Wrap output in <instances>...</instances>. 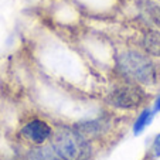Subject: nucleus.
<instances>
[{
  "mask_svg": "<svg viewBox=\"0 0 160 160\" xmlns=\"http://www.w3.org/2000/svg\"><path fill=\"white\" fill-rule=\"evenodd\" d=\"M52 146L62 160H89L91 146L87 138L74 128H60L51 133Z\"/></svg>",
  "mask_w": 160,
  "mask_h": 160,
  "instance_id": "nucleus-1",
  "label": "nucleus"
},
{
  "mask_svg": "<svg viewBox=\"0 0 160 160\" xmlns=\"http://www.w3.org/2000/svg\"><path fill=\"white\" fill-rule=\"evenodd\" d=\"M118 67L121 72L129 79L139 84L152 85L157 79V71L149 57L136 51H126L119 55Z\"/></svg>",
  "mask_w": 160,
  "mask_h": 160,
  "instance_id": "nucleus-2",
  "label": "nucleus"
},
{
  "mask_svg": "<svg viewBox=\"0 0 160 160\" xmlns=\"http://www.w3.org/2000/svg\"><path fill=\"white\" fill-rule=\"evenodd\" d=\"M145 92L135 84H123L116 87L108 95V102L115 108L133 109L142 105Z\"/></svg>",
  "mask_w": 160,
  "mask_h": 160,
  "instance_id": "nucleus-3",
  "label": "nucleus"
},
{
  "mask_svg": "<svg viewBox=\"0 0 160 160\" xmlns=\"http://www.w3.org/2000/svg\"><path fill=\"white\" fill-rule=\"evenodd\" d=\"M51 126L47 122L40 121V119H34V121L28 122L21 129V135L34 145H42L45 140L51 138Z\"/></svg>",
  "mask_w": 160,
  "mask_h": 160,
  "instance_id": "nucleus-4",
  "label": "nucleus"
},
{
  "mask_svg": "<svg viewBox=\"0 0 160 160\" xmlns=\"http://www.w3.org/2000/svg\"><path fill=\"white\" fill-rule=\"evenodd\" d=\"M74 129L81 133L84 138H87V136L95 138V136L102 135L105 132L106 125H105V122H101V121H89V122H82V123L75 125Z\"/></svg>",
  "mask_w": 160,
  "mask_h": 160,
  "instance_id": "nucleus-5",
  "label": "nucleus"
},
{
  "mask_svg": "<svg viewBox=\"0 0 160 160\" xmlns=\"http://www.w3.org/2000/svg\"><path fill=\"white\" fill-rule=\"evenodd\" d=\"M143 48L148 54L160 57V33L159 31L150 30L143 36Z\"/></svg>",
  "mask_w": 160,
  "mask_h": 160,
  "instance_id": "nucleus-6",
  "label": "nucleus"
},
{
  "mask_svg": "<svg viewBox=\"0 0 160 160\" xmlns=\"http://www.w3.org/2000/svg\"><path fill=\"white\" fill-rule=\"evenodd\" d=\"M26 160H62L54 149L48 146H37L31 149L26 156Z\"/></svg>",
  "mask_w": 160,
  "mask_h": 160,
  "instance_id": "nucleus-7",
  "label": "nucleus"
},
{
  "mask_svg": "<svg viewBox=\"0 0 160 160\" xmlns=\"http://www.w3.org/2000/svg\"><path fill=\"white\" fill-rule=\"evenodd\" d=\"M152 112L150 111H143L142 113H140V116L138 118V121H136V123H135V126H133V130H135V133L136 135H139L140 132H142L143 129H145V126H148L149 123H150V121H152Z\"/></svg>",
  "mask_w": 160,
  "mask_h": 160,
  "instance_id": "nucleus-8",
  "label": "nucleus"
},
{
  "mask_svg": "<svg viewBox=\"0 0 160 160\" xmlns=\"http://www.w3.org/2000/svg\"><path fill=\"white\" fill-rule=\"evenodd\" d=\"M146 10H148V14H149V17H150V20L160 27V6L148 4V9Z\"/></svg>",
  "mask_w": 160,
  "mask_h": 160,
  "instance_id": "nucleus-9",
  "label": "nucleus"
},
{
  "mask_svg": "<svg viewBox=\"0 0 160 160\" xmlns=\"http://www.w3.org/2000/svg\"><path fill=\"white\" fill-rule=\"evenodd\" d=\"M153 154L154 157H160V133L156 136V139L153 142Z\"/></svg>",
  "mask_w": 160,
  "mask_h": 160,
  "instance_id": "nucleus-10",
  "label": "nucleus"
},
{
  "mask_svg": "<svg viewBox=\"0 0 160 160\" xmlns=\"http://www.w3.org/2000/svg\"><path fill=\"white\" fill-rule=\"evenodd\" d=\"M160 111V97L156 99V102H154V112H159Z\"/></svg>",
  "mask_w": 160,
  "mask_h": 160,
  "instance_id": "nucleus-11",
  "label": "nucleus"
}]
</instances>
